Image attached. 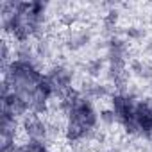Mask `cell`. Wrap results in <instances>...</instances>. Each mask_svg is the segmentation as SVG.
Instances as JSON below:
<instances>
[{
	"mask_svg": "<svg viewBox=\"0 0 152 152\" xmlns=\"http://www.w3.org/2000/svg\"><path fill=\"white\" fill-rule=\"evenodd\" d=\"M25 131H27V134L30 136V140L43 141V138L47 136V127L43 124V120L39 118L38 115H30L25 120Z\"/></svg>",
	"mask_w": 152,
	"mask_h": 152,
	"instance_id": "cell-1",
	"label": "cell"
},
{
	"mask_svg": "<svg viewBox=\"0 0 152 152\" xmlns=\"http://www.w3.org/2000/svg\"><path fill=\"white\" fill-rule=\"evenodd\" d=\"M100 68H102V61H100V59H93V61H89V63H88V72L91 75H97L100 72Z\"/></svg>",
	"mask_w": 152,
	"mask_h": 152,
	"instance_id": "cell-2",
	"label": "cell"
},
{
	"mask_svg": "<svg viewBox=\"0 0 152 152\" xmlns=\"http://www.w3.org/2000/svg\"><path fill=\"white\" fill-rule=\"evenodd\" d=\"M115 118H116L115 111H102V113H100V120H104L106 124H113Z\"/></svg>",
	"mask_w": 152,
	"mask_h": 152,
	"instance_id": "cell-3",
	"label": "cell"
},
{
	"mask_svg": "<svg viewBox=\"0 0 152 152\" xmlns=\"http://www.w3.org/2000/svg\"><path fill=\"white\" fill-rule=\"evenodd\" d=\"M127 34H129V38H143V36H145V30L133 27V29H129V30H127Z\"/></svg>",
	"mask_w": 152,
	"mask_h": 152,
	"instance_id": "cell-4",
	"label": "cell"
},
{
	"mask_svg": "<svg viewBox=\"0 0 152 152\" xmlns=\"http://www.w3.org/2000/svg\"><path fill=\"white\" fill-rule=\"evenodd\" d=\"M147 50H149V52H152V41H150L149 45H147Z\"/></svg>",
	"mask_w": 152,
	"mask_h": 152,
	"instance_id": "cell-5",
	"label": "cell"
}]
</instances>
